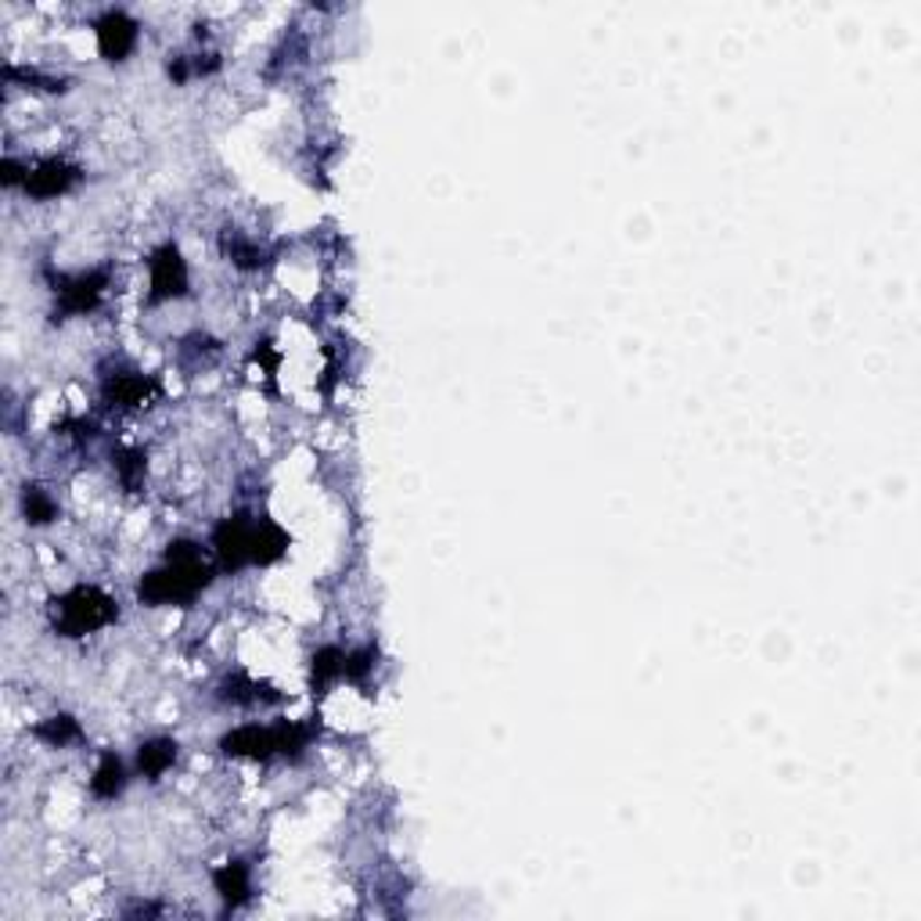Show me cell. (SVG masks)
<instances>
[{"instance_id":"6da1fadb","label":"cell","mask_w":921,"mask_h":921,"mask_svg":"<svg viewBox=\"0 0 921 921\" xmlns=\"http://www.w3.org/2000/svg\"><path fill=\"white\" fill-rule=\"evenodd\" d=\"M213 548H216L220 565L224 569L270 565L284 554V548H289V537H284V529L270 523V518L235 515V518H227V523L216 526Z\"/></svg>"},{"instance_id":"7a4b0ae2","label":"cell","mask_w":921,"mask_h":921,"mask_svg":"<svg viewBox=\"0 0 921 921\" xmlns=\"http://www.w3.org/2000/svg\"><path fill=\"white\" fill-rule=\"evenodd\" d=\"M210 576H213V569L205 565L202 551L194 548V543L180 540V543H170V551H166V565L141 580L137 594H141V602H148V605L191 602L194 594L210 583Z\"/></svg>"},{"instance_id":"3957f363","label":"cell","mask_w":921,"mask_h":921,"mask_svg":"<svg viewBox=\"0 0 921 921\" xmlns=\"http://www.w3.org/2000/svg\"><path fill=\"white\" fill-rule=\"evenodd\" d=\"M310 731L300 723H274V728H259V723H245V728L231 731L220 738V749L227 756H252V760H270L278 752H295L306 749Z\"/></svg>"},{"instance_id":"277c9868","label":"cell","mask_w":921,"mask_h":921,"mask_svg":"<svg viewBox=\"0 0 921 921\" xmlns=\"http://www.w3.org/2000/svg\"><path fill=\"white\" fill-rule=\"evenodd\" d=\"M115 616H120V608H115V602L109 594H101L98 587H76L55 605V627L65 633V638L94 633L101 627H109Z\"/></svg>"},{"instance_id":"5b68a950","label":"cell","mask_w":921,"mask_h":921,"mask_svg":"<svg viewBox=\"0 0 921 921\" xmlns=\"http://www.w3.org/2000/svg\"><path fill=\"white\" fill-rule=\"evenodd\" d=\"M188 289V263L180 256L177 245H162L151 256V303L173 300V295H184Z\"/></svg>"},{"instance_id":"8992f818","label":"cell","mask_w":921,"mask_h":921,"mask_svg":"<svg viewBox=\"0 0 921 921\" xmlns=\"http://www.w3.org/2000/svg\"><path fill=\"white\" fill-rule=\"evenodd\" d=\"M76 180H80V170L61 159H47L36 170L25 173V191L36 194V199H55V194H65Z\"/></svg>"},{"instance_id":"52a82bcc","label":"cell","mask_w":921,"mask_h":921,"mask_svg":"<svg viewBox=\"0 0 921 921\" xmlns=\"http://www.w3.org/2000/svg\"><path fill=\"white\" fill-rule=\"evenodd\" d=\"M105 270H87V274H76L72 281H61V310L65 314H87V310H94L101 292H105Z\"/></svg>"},{"instance_id":"ba28073f","label":"cell","mask_w":921,"mask_h":921,"mask_svg":"<svg viewBox=\"0 0 921 921\" xmlns=\"http://www.w3.org/2000/svg\"><path fill=\"white\" fill-rule=\"evenodd\" d=\"M134 44H137V25L130 22L123 11H109V15L98 22V47L109 61H120L123 55H130Z\"/></svg>"},{"instance_id":"9c48e42d","label":"cell","mask_w":921,"mask_h":921,"mask_svg":"<svg viewBox=\"0 0 921 921\" xmlns=\"http://www.w3.org/2000/svg\"><path fill=\"white\" fill-rule=\"evenodd\" d=\"M213 881H216V892L220 897H224L231 907H238V903H245L249 900V892H252V881H249V867H245L242 861H235V864H224L220 867V872L213 875Z\"/></svg>"},{"instance_id":"30bf717a","label":"cell","mask_w":921,"mask_h":921,"mask_svg":"<svg viewBox=\"0 0 921 921\" xmlns=\"http://www.w3.org/2000/svg\"><path fill=\"white\" fill-rule=\"evenodd\" d=\"M177 760V742H166V738H155V742H145L137 752V767L145 777H162L166 771L173 767Z\"/></svg>"},{"instance_id":"8fae6325","label":"cell","mask_w":921,"mask_h":921,"mask_svg":"<svg viewBox=\"0 0 921 921\" xmlns=\"http://www.w3.org/2000/svg\"><path fill=\"white\" fill-rule=\"evenodd\" d=\"M151 393H155V382H148L145 374H115L109 382V400H115L120 407L145 404Z\"/></svg>"},{"instance_id":"7c38bea8","label":"cell","mask_w":921,"mask_h":921,"mask_svg":"<svg viewBox=\"0 0 921 921\" xmlns=\"http://www.w3.org/2000/svg\"><path fill=\"white\" fill-rule=\"evenodd\" d=\"M123 785H126L123 760L115 756V752H109V756L101 760V767L94 771V782H90V793H94L98 799H115V796L123 793Z\"/></svg>"},{"instance_id":"4fadbf2b","label":"cell","mask_w":921,"mask_h":921,"mask_svg":"<svg viewBox=\"0 0 921 921\" xmlns=\"http://www.w3.org/2000/svg\"><path fill=\"white\" fill-rule=\"evenodd\" d=\"M339 677H346V652H339V648H321L314 655V687L324 692V687Z\"/></svg>"},{"instance_id":"5bb4252c","label":"cell","mask_w":921,"mask_h":921,"mask_svg":"<svg viewBox=\"0 0 921 921\" xmlns=\"http://www.w3.org/2000/svg\"><path fill=\"white\" fill-rule=\"evenodd\" d=\"M22 508H25V515H30V523H50V518H55V504H50V497L44 490H30L25 486V493H22Z\"/></svg>"},{"instance_id":"9a60e30c","label":"cell","mask_w":921,"mask_h":921,"mask_svg":"<svg viewBox=\"0 0 921 921\" xmlns=\"http://www.w3.org/2000/svg\"><path fill=\"white\" fill-rule=\"evenodd\" d=\"M36 734L47 738L50 745H65V742H72V738L80 734V728H76L69 717H55L50 723H44V728H36Z\"/></svg>"}]
</instances>
